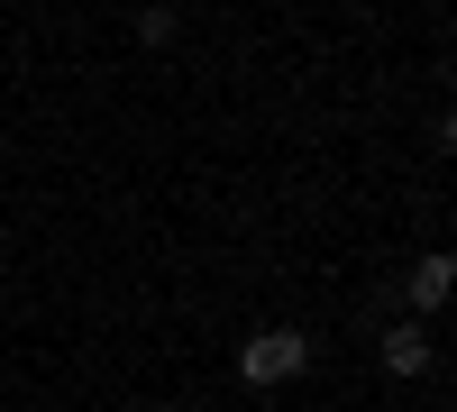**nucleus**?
<instances>
[{
  "mask_svg": "<svg viewBox=\"0 0 457 412\" xmlns=\"http://www.w3.org/2000/svg\"><path fill=\"white\" fill-rule=\"evenodd\" d=\"M302 366H312V340H302V330H256V340L238 349V376L247 385H293Z\"/></svg>",
  "mask_w": 457,
  "mask_h": 412,
  "instance_id": "1",
  "label": "nucleus"
},
{
  "mask_svg": "<svg viewBox=\"0 0 457 412\" xmlns=\"http://www.w3.org/2000/svg\"><path fill=\"white\" fill-rule=\"evenodd\" d=\"M375 357H385V376H403V385H411V376H430V330H421V321H394Z\"/></svg>",
  "mask_w": 457,
  "mask_h": 412,
  "instance_id": "2",
  "label": "nucleus"
},
{
  "mask_svg": "<svg viewBox=\"0 0 457 412\" xmlns=\"http://www.w3.org/2000/svg\"><path fill=\"white\" fill-rule=\"evenodd\" d=\"M448 293H457V266H448V248H430L421 266H411V312H439Z\"/></svg>",
  "mask_w": 457,
  "mask_h": 412,
  "instance_id": "3",
  "label": "nucleus"
},
{
  "mask_svg": "<svg viewBox=\"0 0 457 412\" xmlns=\"http://www.w3.org/2000/svg\"><path fill=\"white\" fill-rule=\"evenodd\" d=\"M137 46H174V10H165V0L137 10Z\"/></svg>",
  "mask_w": 457,
  "mask_h": 412,
  "instance_id": "4",
  "label": "nucleus"
},
{
  "mask_svg": "<svg viewBox=\"0 0 457 412\" xmlns=\"http://www.w3.org/2000/svg\"><path fill=\"white\" fill-rule=\"evenodd\" d=\"M165 10H174V0H165Z\"/></svg>",
  "mask_w": 457,
  "mask_h": 412,
  "instance_id": "5",
  "label": "nucleus"
}]
</instances>
